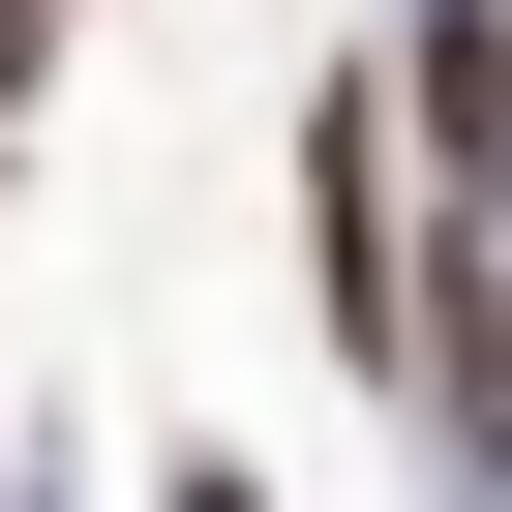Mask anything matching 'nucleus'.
Listing matches in <instances>:
<instances>
[{"instance_id":"4","label":"nucleus","mask_w":512,"mask_h":512,"mask_svg":"<svg viewBox=\"0 0 512 512\" xmlns=\"http://www.w3.org/2000/svg\"><path fill=\"white\" fill-rule=\"evenodd\" d=\"M61 31H91V0H0V121H31V91H61Z\"/></svg>"},{"instance_id":"3","label":"nucleus","mask_w":512,"mask_h":512,"mask_svg":"<svg viewBox=\"0 0 512 512\" xmlns=\"http://www.w3.org/2000/svg\"><path fill=\"white\" fill-rule=\"evenodd\" d=\"M422 422H452V512H512V272L482 241L422 272Z\"/></svg>"},{"instance_id":"2","label":"nucleus","mask_w":512,"mask_h":512,"mask_svg":"<svg viewBox=\"0 0 512 512\" xmlns=\"http://www.w3.org/2000/svg\"><path fill=\"white\" fill-rule=\"evenodd\" d=\"M392 151H452V241L512 272V0H422L392 31Z\"/></svg>"},{"instance_id":"5","label":"nucleus","mask_w":512,"mask_h":512,"mask_svg":"<svg viewBox=\"0 0 512 512\" xmlns=\"http://www.w3.org/2000/svg\"><path fill=\"white\" fill-rule=\"evenodd\" d=\"M151 512H272V482H241V452H211V422H181V452H151Z\"/></svg>"},{"instance_id":"1","label":"nucleus","mask_w":512,"mask_h":512,"mask_svg":"<svg viewBox=\"0 0 512 512\" xmlns=\"http://www.w3.org/2000/svg\"><path fill=\"white\" fill-rule=\"evenodd\" d=\"M422 272H452V241H422V181H392V61H362V91H302V332H332L362 392H422Z\"/></svg>"}]
</instances>
